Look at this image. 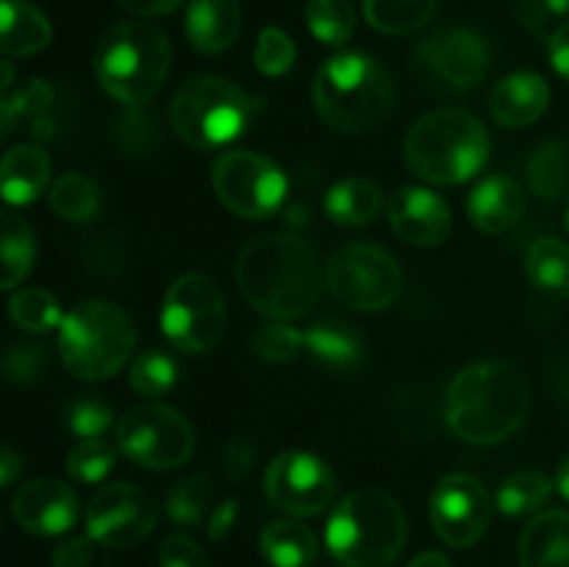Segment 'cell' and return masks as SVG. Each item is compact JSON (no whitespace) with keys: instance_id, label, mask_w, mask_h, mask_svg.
<instances>
[{"instance_id":"cell-1","label":"cell","mask_w":569,"mask_h":567,"mask_svg":"<svg viewBox=\"0 0 569 567\" xmlns=\"http://www.w3.org/2000/svg\"><path fill=\"white\" fill-rule=\"evenodd\" d=\"M237 284L259 315L287 322L317 306L322 267L311 245L295 233H264L239 253Z\"/></svg>"},{"instance_id":"cell-2","label":"cell","mask_w":569,"mask_h":567,"mask_svg":"<svg viewBox=\"0 0 569 567\" xmlns=\"http://www.w3.org/2000/svg\"><path fill=\"white\" fill-rule=\"evenodd\" d=\"M531 389L509 361H476L445 392V422L470 445H498L526 422Z\"/></svg>"},{"instance_id":"cell-3","label":"cell","mask_w":569,"mask_h":567,"mask_svg":"<svg viewBox=\"0 0 569 567\" xmlns=\"http://www.w3.org/2000/svg\"><path fill=\"white\" fill-rule=\"evenodd\" d=\"M406 511L381 489H356L333 506L326 545L345 567H389L406 545Z\"/></svg>"},{"instance_id":"cell-4","label":"cell","mask_w":569,"mask_h":567,"mask_svg":"<svg viewBox=\"0 0 569 567\" xmlns=\"http://www.w3.org/2000/svg\"><path fill=\"white\" fill-rule=\"evenodd\" d=\"M403 153L417 178L456 187L483 170L489 159V133L470 111L437 109L409 128Z\"/></svg>"},{"instance_id":"cell-5","label":"cell","mask_w":569,"mask_h":567,"mask_svg":"<svg viewBox=\"0 0 569 567\" xmlns=\"http://www.w3.org/2000/svg\"><path fill=\"white\" fill-rule=\"evenodd\" d=\"M315 109L342 133H367L392 111L395 87L383 64L367 53H337L320 67L311 87Z\"/></svg>"},{"instance_id":"cell-6","label":"cell","mask_w":569,"mask_h":567,"mask_svg":"<svg viewBox=\"0 0 569 567\" xmlns=\"http://www.w3.org/2000/svg\"><path fill=\"white\" fill-rule=\"evenodd\" d=\"M172 48L161 28L131 20L109 28L94 50V76L103 92L128 106H142L167 81Z\"/></svg>"},{"instance_id":"cell-7","label":"cell","mask_w":569,"mask_h":567,"mask_svg":"<svg viewBox=\"0 0 569 567\" xmlns=\"http://www.w3.org/2000/svg\"><path fill=\"white\" fill-rule=\"evenodd\" d=\"M137 331L120 306L83 300L72 306L59 326V354L67 370L81 381H106L133 356Z\"/></svg>"},{"instance_id":"cell-8","label":"cell","mask_w":569,"mask_h":567,"mask_svg":"<svg viewBox=\"0 0 569 567\" xmlns=\"http://www.w3.org/2000/svg\"><path fill=\"white\" fill-rule=\"evenodd\" d=\"M170 120L189 148L214 150L233 142L248 128L250 100L228 78L198 76L178 89Z\"/></svg>"},{"instance_id":"cell-9","label":"cell","mask_w":569,"mask_h":567,"mask_svg":"<svg viewBox=\"0 0 569 567\" xmlns=\"http://www.w3.org/2000/svg\"><path fill=\"white\" fill-rule=\"evenodd\" d=\"M328 289L356 311H381L403 289V270L389 250L372 242H348L328 259Z\"/></svg>"},{"instance_id":"cell-10","label":"cell","mask_w":569,"mask_h":567,"mask_svg":"<svg viewBox=\"0 0 569 567\" xmlns=\"http://www.w3.org/2000/svg\"><path fill=\"white\" fill-rule=\"evenodd\" d=\"M161 331L183 354H209L226 334V298L203 272L176 278L161 306Z\"/></svg>"},{"instance_id":"cell-11","label":"cell","mask_w":569,"mask_h":567,"mask_svg":"<svg viewBox=\"0 0 569 567\" xmlns=\"http://www.w3.org/2000/svg\"><path fill=\"white\" fill-rule=\"evenodd\" d=\"M117 448L148 470H176L194 450V428L178 409L139 404L117 422Z\"/></svg>"},{"instance_id":"cell-12","label":"cell","mask_w":569,"mask_h":567,"mask_svg":"<svg viewBox=\"0 0 569 567\" xmlns=\"http://www.w3.org/2000/svg\"><path fill=\"white\" fill-rule=\"evenodd\" d=\"M211 183L228 211L244 220H261L281 209L287 176L256 150H228L211 167Z\"/></svg>"},{"instance_id":"cell-13","label":"cell","mask_w":569,"mask_h":567,"mask_svg":"<svg viewBox=\"0 0 569 567\" xmlns=\"http://www.w3.org/2000/svg\"><path fill=\"white\" fill-rule=\"evenodd\" d=\"M267 500L289 517H315L331 506L337 478L331 467L306 450L276 456L264 472Z\"/></svg>"},{"instance_id":"cell-14","label":"cell","mask_w":569,"mask_h":567,"mask_svg":"<svg viewBox=\"0 0 569 567\" xmlns=\"http://www.w3.org/2000/svg\"><path fill=\"white\" fill-rule=\"evenodd\" d=\"M159 511L142 487L128 481L103 484L87 506V534L106 548H128L156 528Z\"/></svg>"},{"instance_id":"cell-15","label":"cell","mask_w":569,"mask_h":567,"mask_svg":"<svg viewBox=\"0 0 569 567\" xmlns=\"http://www.w3.org/2000/svg\"><path fill=\"white\" fill-rule=\"evenodd\" d=\"M492 504L476 476L453 472L442 478L431 495V526L450 548H470L489 528Z\"/></svg>"},{"instance_id":"cell-16","label":"cell","mask_w":569,"mask_h":567,"mask_svg":"<svg viewBox=\"0 0 569 567\" xmlns=\"http://www.w3.org/2000/svg\"><path fill=\"white\" fill-rule=\"evenodd\" d=\"M417 59L437 81L453 92L478 87L489 70V44L472 28H448L431 33L417 48Z\"/></svg>"},{"instance_id":"cell-17","label":"cell","mask_w":569,"mask_h":567,"mask_svg":"<svg viewBox=\"0 0 569 567\" xmlns=\"http://www.w3.org/2000/svg\"><path fill=\"white\" fill-rule=\"evenodd\" d=\"M14 520L33 537H59L78 520V498L59 478H33L11 500Z\"/></svg>"},{"instance_id":"cell-18","label":"cell","mask_w":569,"mask_h":567,"mask_svg":"<svg viewBox=\"0 0 569 567\" xmlns=\"http://www.w3.org/2000/svg\"><path fill=\"white\" fill-rule=\"evenodd\" d=\"M389 222L400 239L417 248H437L453 228L450 206L437 192L422 187H403L392 195Z\"/></svg>"},{"instance_id":"cell-19","label":"cell","mask_w":569,"mask_h":567,"mask_svg":"<svg viewBox=\"0 0 569 567\" xmlns=\"http://www.w3.org/2000/svg\"><path fill=\"white\" fill-rule=\"evenodd\" d=\"M550 87L537 72H515L495 83L489 111L506 128H526L548 111Z\"/></svg>"},{"instance_id":"cell-20","label":"cell","mask_w":569,"mask_h":567,"mask_svg":"<svg viewBox=\"0 0 569 567\" xmlns=\"http://www.w3.org/2000/svg\"><path fill=\"white\" fill-rule=\"evenodd\" d=\"M526 211V192L509 176H489L467 198L472 226L487 233H506L520 222Z\"/></svg>"},{"instance_id":"cell-21","label":"cell","mask_w":569,"mask_h":567,"mask_svg":"<svg viewBox=\"0 0 569 567\" xmlns=\"http://www.w3.org/2000/svg\"><path fill=\"white\" fill-rule=\"evenodd\" d=\"M242 31L239 0H192L187 9V37L198 53H226Z\"/></svg>"},{"instance_id":"cell-22","label":"cell","mask_w":569,"mask_h":567,"mask_svg":"<svg viewBox=\"0 0 569 567\" xmlns=\"http://www.w3.org/2000/svg\"><path fill=\"white\" fill-rule=\"evenodd\" d=\"M522 567H569V511L545 509L520 537Z\"/></svg>"},{"instance_id":"cell-23","label":"cell","mask_w":569,"mask_h":567,"mask_svg":"<svg viewBox=\"0 0 569 567\" xmlns=\"http://www.w3.org/2000/svg\"><path fill=\"white\" fill-rule=\"evenodd\" d=\"M50 181V159L39 145H14L0 165V187L6 203L28 206L42 195Z\"/></svg>"},{"instance_id":"cell-24","label":"cell","mask_w":569,"mask_h":567,"mask_svg":"<svg viewBox=\"0 0 569 567\" xmlns=\"http://www.w3.org/2000/svg\"><path fill=\"white\" fill-rule=\"evenodd\" d=\"M53 39L50 20L28 0H0V50L6 56L42 53Z\"/></svg>"},{"instance_id":"cell-25","label":"cell","mask_w":569,"mask_h":567,"mask_svg":"<svg viewBox=\"0 0 569 567\" xmlns=\"http://www.w3.org/2000/svg\"><path fill=\"white\" fill-rule=\"evenodd\" d=\"M381 187L370 178H345L326 195V215L345 228L370 226L381 215Z\"/></svg>"},{"instance_id":"cell-26","label":"cell","mask_w":569,"mask_h":567,"mask_svg":"<svg viewBox=\"0 0 569 567\" xmlns=\"http://www.w3.org/2000/svg\"><path fill=\"white\" fill-rule=\"evenodd\" d=\"M306 350L328 370H353L365 356V342L348 322L320 320L306 331Z\"/></svg>"},{"instance_id":"cell-27","label":"cell","mask_w":569,"mask_h":567,"mask_svg":"<svg viewBox=\"0 0 569 567\" xmlns=\"http://www.w3.org/2000/svg\"><path fill=\"white\" fill-rule=\"evenodd\" d=\"M259 550L272 567H309L317 559V537L303 523L276 520L261 531Z\"/></svg>"},{"instance_id":"cell-28","label":"cell","mask_w":569,"mask_h":567,"mask_svg":"<svg viewBox=\"0 0 569 567\" xmlns=\"http://www.w3.org/2000/svg\"><path fill=\"white\" fill-rule=\"evenodd\" d=\"M526 272L533 289L548 298H569V245L556 237H542L528 248Z\"/></svg>"},{"instance_id":"cell-29","label":"cell","mask_w":569,"mask_h":567,"mask_svg":"<svg viewBox=\"0 0 569 567\" xmlns=\"http://www.w3.org/2000/svg\"><path fill=\"white\" fill-rule=\"evenodd\" d=\"M37 259V239H33L31 226L22 217L6 211L3 215V233H0V289H14L28 278Z\"/></svg>"},{"instance_id":"cell-30","label":"cell","mask_w":569,"mask_h":567,"mask_svg":"<svg viewBox=\"0 0 569 567\" xmlns=\"http://www.w3.org/2000/svg\"><path fill=\"white\" fill-rule=\"evenodd\" d=\"M437 6L439 0H365V17L376 31L400 37L428 26Z\"/></svg>"},{"instance_id":"cell-31","label":"cell","mask_w":569,"mask_h":567,"mask_svg":"<svg viewBox=\"0 0 569 567\" xmlns=\"http://www.w3.org/2000/svg\"><path fill=\"white\" fill-rule=\"evenodd\" d=\"M556 484L539 470H522L517 476L506 478L498 489V506L509 517L539 515L542 506L553 495Z\"/></svg>"},{"instance_id":"cell-32","label":"cell","mask_w":569,"mask_h":567,"mask_svg":"<svg viewBox=\"0 0 569 567\" xmlns=\"http://www.w3.org/2000/svg\"><path fill=\"white\" fill-rule=\"evenodd\" d=\"M50 209L67 222H87L100 209V189L81 172H67L50 187Z\"/></svg>"},{"instance_id":"cell-33","label":"cell","mask_w":569,"mask_h":567,"mask_svg":"<svg viewBox=\"0 0 569 567\" xmlns=\"http://www.w3.org/2000/svg\"><path fill=\"white\" fill-rule=\"evenodd\" d=\"M528 181L533 192L548 200L569 195V142H545L528 159Z\"/></svg>"},{"instance_id":"cell-34","label":"cell","mask_w":569,"mask_h":567,"mask_svg":"<svg viewBox=\"0 0 569 567\" xmlns=\"http://www.w3.org/2000/svg\"><path fill=\"white\" fill-rule=\"evenodd\" d=\"M9 315L22 331L44 334L50 328H59L64 315L61 306L48 289L42 287H22L9 298Z\"/></svg>"},{"instance_id":"cell-35","label":"cell","mask_w":569,"mask_h":567,"mask_svg":"<svg viewBox=\"0 0 569 567\" xmlns=\"http://www.w3.org/2000/svg\"><path fill=\"white\" fill-rule=\"evenodd\" d=\"M306 26L322 44H345L356 31L353 0H309Z\"/></svg>"},{"instance_id":"cell-36","label":"cell","mask_w":569,"mask_h":567,"mask_svg":"<svg viewBox=\"0 0 569 567\" xmlns=\"http://www.w3.org/2000/svg\"><path fill=\"white\" fill-rule=\"evenodd\" d=\"M178 378H181L178 361L172 359L167 350L153 348L144 350V354H139L137 359H133L128 381H131V387L137 389L139 395H144V398H161V395H167L176 387Z\"/></svg>"},{"instance_id":"cell-37","label":"cell","mask_w":569,"mask_h":567,"mask_svg":"<svg viewBox=\"0 0 569 567\" xmlns=\"http://www.w3.org/2000/svg\"><path fill=\"white\" fill-rule=\"evenodd\" d=\"M211 504V484L206 478L192 476L178 481L176 487L167 493V515H170L172 523L178 526H198L206 517Z\"/></svg>"},{"instance_id":"cell-38","label":"cell","mask_w":569,"mask_h":567,"mask_svg":"<svg viewBox=\"0 0 569 567\" xmlns=\"http://www.w3.org/2000/svg\"><path fill=\"white\" fill-rule=\"evenodd\" d=\"M253 354L261 361H270V365H283V361H292L300 350L306 348V334H300L298 328H292L289 322L276 320L261 326L253 334V342H250Z\"/></svg>"},{"instance_id":"cell-39","label":"cell","mask_w":569,"mask_h":567,"mask_svg":"<svg viewBox=\"0 0 569 567\" xmlns=\"http://www.w3.org/2000/svg\"><path fill=\"white\" fill-rule=\"evenodd\" d=\"M53 106V87L42 78H31L14 92H6L0 100V117H3V137L14 131L17 117L22 115H44Z\"/></svg>"},{"instance_id":"cell-40","label":"cell","mask_w":569,"mask_h":567,"mask_svg":"<svg viewBox=\"0 0 569 567\" xmlns=\"http://www.w3.org/2000/svg\"><path fill=\"white\" fill-rule=\"evenodd\" d=\"M114 448L103 439H81L76 448L67 454V472H70L76 481L81 484H98L103 481L106 476L111 472L114 467Z\"/></svg>"},{"instance_id":"cell-41","label":"cell","mask_w":569,"mask_h":567,"mask_svg":"<svg viewBox=\"0 0 569 567\" xmlns=\"http://www.w3.org/2000/svg\"><path fill=\"white\" fill-rule=\"evenodd\" d=\"M111 417H114L111 406L94 395H81L67 406V426L81 439H103L111 428Z\"/></svg>"},{"instance_id":"cell-42","label":"cell","mask_w":569,"mask_h":567,"mask_svg":"<svg viewBox=\"0 0 569 567\" xmlns=\"http://www.w3.org/2000/svg\"><path fill=\"white\" fill-rule=\"evenodd\" d=\"M295 56H298L295 42L281 31V28H264V31L259 33V42H256V53H253V61L256 67H259V72H264V76H272V78L283 76V72L292 70Z\"/></svg>"},{"instance_id":"cell-43","label":"cell","mask_w":569,"mask_h":567,"mask_svg":"<svg viewBox=\"0 0 569 567\" xmlns=\"http://www.w3.org/2000/svg\"><path fill=\"white\" fill-rule=\"evenodd\" d=\"M44 365H48V356H44L42 345L37 342L11 345L3 354V372L11 384L37 381Z\"/></svg>"},{"instance_id":"cell-44","label":"cell","mask_w":569,"mask_h":567,"mask_svg":"<svg viewBox=\"0 0 569 567\" xmlns=\"http://www.w3.org/2000/svg\"><path fill=\"white\" fill-rule=\"evenodd\" d=\"M159 567H209L203 548L187 534H172L161 543Z\"/></svg>"},{"instance_id":"cell-45","label":"cell","mask_w":569,"mask_h":567,"mask_svg":"<svg viewBox=\"0 0 569 567\" xmlns=\"http://www.w3.org/2000/svg\"><path fill=\"white\" fill-rule=\"evenodd\" d=\"M222 461H226V470L231 478H244L250 472L256 461V448L248 437H233L231 442L226 445V454H222Z\"/></svg>"},{"instance_id":"cell-46","label":"cell","mask_w":569,"mask_h":567,"mask_svg":"<svg viewBox=\"0 0 569 567\" xmlns=\"http://www.w3.org/2000/svg\"><path fill=\"white\" fill-rule=\"evenodd\" d=\"M92 537H70L56 545L53 567H87L92 561Z\"/></svg>"},{"instance_id":"cell-47","label":"cell","mask_w":569,"mask_h":567,"mask_svg":"<svg viewBox=\"0 0 569 567\" xmlns=\"http://www.w3.org/2000/svg\"><path fill=\"white\" fill-rule=\"evenodd\" d=\"M548 53H550V64H553V70L559 72L565 81H569V22H565V26H559L553 33H550Z\"/></svg>"},{"instance_id":"cell-48","label":"cell","mask_w":569,"mask_h":567,"mask_svg":"<svg viewBox=\"0 0 569 567\" xmlns=\"http://www.w3.org/2000/svg\"><path fill=\"white\" fill-rule=\"evenodd\" d=\"M517 17H520V22L531 33H545L548 22L553 20L548 6H545V0H520V6H517Z\"/></svg>"},{"instance_id":"cell-49","label":"cell","mask_w":569,"mask_h":567,"mask_svg":"<svg viewBox=\"0 0 569 567\" xmlns=\"http://www.w3.org/2000/svg\"><path fill=\"white\" fill-rule=\"evenodd\" d=\"M237 515H239V500L237 498L222 500V504L214 509V515L209 517V537L211 539L226 537V534L233 528V523H237Z\"/></svg>"},{"instance_id":"cell-50","label":"cell","mask_w":569,"mask_h":567,"mask_svg":"<svg viewBox=\"0 0 569 567\" xmlns=\"http://www.w3.org/2000/svg\"><path fill=\"white\" fill-rule=\"evenodd\" d=\"M183 0H120L122 9L133 11L139 17H161L172 14Z\"/></svg>"},{"instance_id":"cell-51","label":"cell","mask_w":569,"mask_h":567,"mask_svg":"<svg viewBox=\"0 0 569 567\" xmlns=\"http://www.w3.org/2000/svg\"><path fill=\"white\" fill-rule=\"evenodd\" d=\"M20 472H22V456H17L14 448L3 445V450H0V484L9 487V484L17 481Z\"/></svg>"},{"instance_id":"cell-52","label":"cell","mask_w":569,"mask_h":567,"mask_svg":"<svg viewBox=\"0 0 569 567\" xmlns=\"http://www.w3.org/2000/svg\"><path fill=\"white\" fill-rule=\"evenodd\" d=\"M406 567H453V565H450L448 556L439 554V550H426V554L415 556Z\"/></svg>"},{"instance_id":"cell-53","label":"cell","mask_w":569,"mask_h":567,"mask_svg":"<svg viewBox=\"0 0 569 567\" xmlns=\"http://www.w3.org/2000/svg\"><path fill=\"white\" fill-rule=\"evenodd\" d=\"M556 489H559L561 498L569 500V456L565 461H561L559 472H556Z\"/></svg>"},{"instance_id":"cell-54","label":"cell","mask_w":569,"mask_h":567,"mask_svg":"<svg viewBox=\"0 0 569 567\" xmlns=\"http://www.w3.org/2000/svg\"><path fill=\"white\" fill-rule=\"evenodd\" d=\"M31 133L33 137H53V122H44L42 117H37V120L31 122Z\"/></svg>"},{"instance_id":"cell-55","label":"cell","mask_w":569,"mask_h":567,"mask_svg":"<svg viewBox=\"0 0 569 567\" xmlns=\"http://www.w3.org/2000/svg\"><path fill=\"white\" fill-rule=\"evenodd\" d=\"M550 17H567L569 14V0H545Z\"/></svg>"},{"instance_id":"cell-56","label":"cell","mask_w":569,"mask_h":567,"mask_svg":"<svg viewBox=\"0 0 569 567\" xmlns=\"http://www.w3.org/2000/svg\"><path fill=\"white\" fill-rule=\"evenodd\" d=\"M0 70H3V81H0V89L6 92H11V81H14V67H11V61H3L0 64Z\"/></svg>"},{"instance_id":"cell-57","label":"cell","mask_w":569,"mask_h":567,"mask_svg":"<svg viewBox=\"0 0 569 567\" xmlns=\"http://www.w3.org/2000/svg\"><path fill=\"white\" fill-rule=\"evenodd\" d=\"M565 228H567V233H569V206H567V211H565Z\"/></svg>"}]
</instances>
